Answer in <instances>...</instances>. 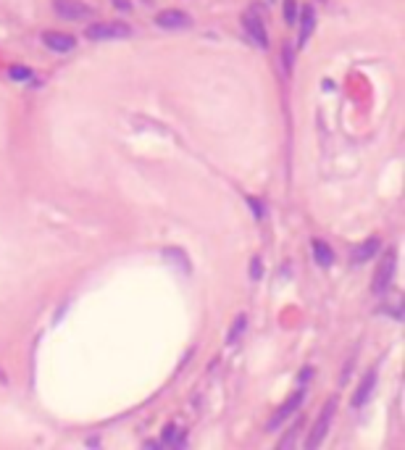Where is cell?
<instances>
[{
	"label": "cell",
	"mask_w": 405,
	"mask_h": 450,
	"mask_svg": "<svg viewBox=\"0 0 405 450\" xmlns=\"http://www.w3.org/2000/svg\"><path fill=\"white\" fill-rule=\"evenodd\" d=\"M295 19H297V3L295 0H285V22L295 24Z\"/></svg>",
	"instance_id": "2e32d148"
},
{
	"label": "cell",
	"mask_w": 405,
	"mask_h": 450,
	"mask_svg": "<svg viewBox=\"0 0 405 450\" xmlns=\"http://www.w3.org/2000/svg\"><path fill=\"white\" fill-rule=\"evenodd\" d=\"M116 6H119V11H132L129 0H116Z\"/></svg>",
	"instance_id": "d6986e66"
},
{
	"label": "cell",
	"mask_w": 405,
	"mask_h": 450,
	"mask_svg": "<svg viewBox=\"0 0 405 450\" xmlns=\"http://www.w3.org/2000/svg\"><path fill=\"white\" fill-rule=\"evenodd\" d=\"M53 11L66 22H82L92 16V8L82 0H53Z\"/></svg>",
	"instance_id": "277c9868"
},
{
	"label": "cell",
	"mask_w": 405,
	"mask_h": 450,
	"mask_svg": "<svg viewBox=\"0 0 405 450\" xmlns=\"http://www.w3.org/2000/svg\"><path fill=\"white\" fill-rule=\"evenodd\" d=\"M245 324H248V316H245V314H240V316L234 318V324H232V330H229V337H227L229 345H234V340L245 332Z\"/></svg>",
	"instance_id": "4fadbf2b"
},
{
	"label": "cell",
	"mask_w": 405,
	"mask_h": 450,
	"mask_svg": "<svg viewBox=\"0 0 405 450\" xmlns=\"http://www.w3.org/2000/svg\"><path fill=\"white\" fill-rule=\"evenodd\" d=\"M313 258L318 266H332L334 264V253L324 240H313Z\"/></svg>",
	"instance_id": "8fae6325"
},
{
	"label": "cell",
	"mask_w": 405,
	"mask_h": 450,
	"mask_svg": "<svg viewBox=\"0 0 405 450\" xmlns=\"http://www.w3.org/2000/svg\"><path fill=\"white\" fill-rule=\"evenodd\" d=\"M8 77L16 79V82H27V79L32 77V71H29L27 66H11L8 69Z\"/></svg>",
	"instance_id": "9a60e30c"
},
{
	"label": "cell",
	"mask_w": 405,
	"mask_h": 450,
	"mask_svg": "<svg viewBox=\"0 0 405 450\" xmlns=\"http://www.w3.org/2000/svg\"><path fill=\"white\" fill-rule=\"evenodd\" d=\"M303 398H306V390L300 387L297 393H292V395L287 398V400H285V403H282V406L276 408V411H274V416L269 419V424H266V429H269V432H274V429L279 427V424H285V419H287V416H292V414H295L297 408H300V403H303Z\"/></svg>",
	"instance_id": "5b68a950"
},
{
	"label": "cell",
	"mask_w": 405,
	"mask_h": 450,
	"mask_svg": "<svg viewBox=\"0 0 405 450\" xmlns=\"http://www.w3.org/2000/svg\"><path fill=\"white\" fill-rule=\"evenodd\" d=\"M164 442L166 445H182V435L176 427H166L164 429Z\"/></svg>",
	"instance_id": "5bb4252c"
},
{
	"label": "cell",
	"mask_w": 405,
	"mask_h": 450,
	"mask_svg": "<svg viewBox=\"0 0 405 450\" xmlns=\"http://www.w3.org/2000/svg\"><path fill=\"white\" fill-rule=\"evenodd\" d=\"M374 387H376V366H371V369L366 372V377L361 379V384H358V390H355V395H353V408L366 406L374 393Z\"/></svg>",
	"instance_id": "9c48e42d"
},
{
	"label": "cell",
	"mask_w": 405,
	"mask_h": 450,
	"mask_svg": "<svg viewBox=\"0 0 405 450\" xmlns=\"http://www.w3.org/2000/svg\"><path fill=\"white\" fill-rule=\"evenodd\" d=\"M248 203H250L253 213H255V219H263V206L261 203H255V198H248Z\"/></svg>",
	"instance_id": "ac0fdd59"
},
{
	"label": "cell",
	"mask_w": 405,
	"mask_h": 450,
	"mask_svg": "<svg viewBox=\"0 0 405 450\" xmlns=\"http://www.w3.org/2000/svg\"><path fill=\"white\" fill-rule=\"evenodd\" d=\"M334 408H337V400L332 398L327 406H324V411H321V416H318L316 427L311 429V437L306 440V448L308 450L318 448V445L324 442V437H327V432H329V424H332V419H334Z\"/></svg>",
	"instance_id": "7a4b0ae2"
},
{
	"label": "cell",
	"mask_w": 405,
	"mask_h": 450,
	"mask_svg": "<svg viewBox=\"0 0 405 450\" xmlns=\"http://www.w3.org/2000/svg\"><path fill=\"white\" fill-rule=\"evenodd\" d=\"M379 248H382L379 237H369L366 242L355 245V248L350 251V264L353 266H361V264H366V261H371L374 255L379 253Z\"/></svg>",
	"instance_id": "ba28073f"
},
{
	"label": "cell",
	"mask_w": 405,
	"mask_h": 450,
	"mask_svg": "<svg viewBox=\"0 0 405 450\" xmlns=\"http://www.w3.org/2000/svg\"><path fill=\"white\" fill-rule=\"evenodd\" d=\"M392 274H395V253L390 251L384 255L382 264H379V269H376V274H374V293L382 295L384 290L390 287V282H392Z\"/></svg>",
	"instance_id": "8992f818"
},
{
	"label": "cell",
	"mask_w": 405,
	"mask_h": 450,
	"mask_svg": "<svg viewBox=\"0 0 405 450\" xmlns=\"http://www.w3.org/2000/svg\"><path fill=\"white\" fill-rule=\"evenodd\" d=\"M43 43L48 50L53 53H71L77 48V40L71 34H64V32H45L43 34Z\"/></svg>",
	"instance_id": "52a82bcc"
},
{
	"label": "cell",
	"mask_w": 405,
	"mask_h": 450,
	"mask_svg": "<svg viewBox=\"0 0 405 450\" xmlns=\"http://www.w3.org/2000/svg\"><path fill=\"white\" fill-rule=\"evenodd\" d=\"M261 274H263L261 258H253V264H250V279H253V282H258V279H261Z\"/></svg>",
	"instance_id": "e0dca14e"
},
{
	"label": "cell",
	"mask_w": 405,
	"mask_h": 450,
	"mask_svg": "<svg viewBox=\"0 0 405 450\" xmlns=\"http://www.w3.org/2000/svg\"><path fill=\"white\" fill-rule=\"evenodd\" d=\"M242 27L248 29V34H250L253 40L261 45V48H269V34H266L263 22L255 16V13H245V16H242Z\"/></svg>",
	"instance_id": "30bf717a"
},
{
	"label": "cell",
	"mask_w": 405,
	"mask_h": 450,
	"mask_svg": "<svg viewBox=\"0 0 405 450\" xmlns=\"http://www.w3.org/2000/svg\"><path fill=\"white\" fill-rule=\"evenodd\" d=\"M132 34V27L124 22H103V24H90L87 29H85V37L87 40H124V37H129Z\"/></svg>",
	"instance_id": "6da1fadb"
},
{
	"label": "cell",
	"mask_w": 405,
	"mask_h": 450,
	"mask_svg": "<svg viewBox=\"0 0 405 450\" xmlns=\"http://www.w3.org/2000/svg\"><path fill=\"white\" fill-rule=\"evenodd\" d=\"M155 24L166 29V32H182V29H190L192 27V16L179 8H166L155 16Z\"/></svg>",
	"instance_id": "3957f363"
},
{
	"label": "cell",
	"mask_w": 405,
	"mask_h": 450,
	"mask_svg": "<svg viewBox=\"0 0 405 450\" xmlns=\"http://www.w3.org/2000/svg\"><path fill=\"white\" fill-rule=\"evenodd\" d=\"M313 24H316V11H313L311 6H306V8H303V22H300V29H303V32H300V45H303L308 37H311V32H313Z\"/></svg>",
	"instance_id": "7c38bea8"
}]
</instances>
